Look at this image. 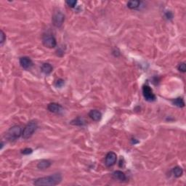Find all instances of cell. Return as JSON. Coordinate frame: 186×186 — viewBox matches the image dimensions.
Wrapping results in <instances>:
<instances>
[{"label":"cell","mask_w":186,"mask_h":186,"mask_svg":"<svg viewBox=\"0 0 186 186\" xmlns=\"http://www.w3.org/2000/svg\"><path fill=\"white\" fill-rule=\"evenodd\" d=\"M165 16L166 18L169 20H172L173 18V14H172V12H171V11H167V12L165 13Z\"/></svg>","instance_id":"cell-23"},{"label":"cell","mask_w":186,"mask_h":186,"mask_svg":"<svg viewBox=\"0 0 186 186\" xmlns=\"http://www.w3.org/2000/svg\"><path fill=\"white\" fill-rule=\"evenodd\" d=\"M65 3H66V4L69 7L74 8L75 7L76 5L77 1H75V0H68V1H65Z\"/></svg>","instance_id":"cell-18"},{"label":"cell","mask_w":186,"mask_h":186,"mask_svg":"<svg viewBox=\"0 0 186 186\" xmlns=\"http://www.w3.org/2000/svg\"><path fill=\"white\" fill-rule=\"evenodd\" d=\"M112 176H113V178L114 179V180L121 181V182H123V181H125L126 180V174H125L123 172L119 170L115 171V172L112 174Z\"/></svg>","instance_id":"cell-11"},{"label":"cell","mask_w":186,"mask_h":186,"mask_svg":"<svg viewBox=\"0 0 186 186\" xmlns=\"http://www.w3.org/2000/svg\"><path fill=\"white\" fill-rule=\"evenodd\" d=\"M52 24L55 27H60L62 26V24H63L64 21H65V15H63V13H62L60 11L58 12H56L54 13L53 16H52Z\"/></svg>","instance_id":"cell-6"},{"label":"cell","mask_w":186,"mask_h":186,"mask_svg":"<svg viewBox=\"0 0 186 186\" xmlns=\"http://www.w3.org/2000/svg\"><path fill=\"white\" fill-rule=\"evenodd\" d=\"M172 173L175 177H180L183 174V170L180 167H175L172 169Z\"/></svg>","instance_id":"cell-17"},{"label":"cell","mask_w":186,"mask_h":186,"mask_svg":"<svg viewBox=\"0 0 186 186\" xmlns=\"http://www.w3.org/2000/svg\"><path fill=\"white\" fill-rule=\"evenodd\" d=\"M33 153V150L31 149H25L21 151V154H24V155H29Z\"/></svg>","instance_id":"cell-21"},{"label":"cell","mask_w":186,"mask_h":186,"mask_svg":"<svg viewBox=\"0 0 186 186\" xmlns=\"http://www.w3.org/2000/svg\"><path fill=\"white\" fill-rule=\"evenodd\" d=\"M42 43L47 48H55L57 46L55 38L50 34H45L42 37Z\"/></svg>","instance_id":"cell-4"},{"label":"cell","mask_w":186,"mask_h":186,"mask_svg":"<svg viewBox=\"0 0 186 186\" xmlns=\"http://www.w3.org/2000/svg\"><path fill=\"white\" fill-rule=\"evenodd\" d=\"M172 103L174 106L179 107V108H183L185 106V102L182 98H177L172 100Z\"/></svg>","instance_id":"cell-15"},{"label":"cell","mask_w":186,"mask_h":186,"mask_svg":"<svg viewBox=\"0 0 186 186\" xmlns=\"http://www.w3.org/2000/svg\"><path fill=\"white\" fill-rule=\"evenodd\" d=\"M20 65L24 69H30L31 67L34 65V62H33L32 60L30 57H26V56H24V57H20Z\"/></svg>","instance_id":"cell-8"},{"label":"cell","mask_w":186,"mask_h":186,"mask_svg":"<svg viewBox=\"0 0 186 186\" xmlns=\"http://www.w3.org/2000/svg\"><path fill=\"white\" fill-rule=\"evenodd\" d=\"M141 4L140 1H129L127 2V7L131 10H135L139 7Z\"/></svg>","instance_id":"cell-14"},{"label":"cell","mask_w":186,"mask_h":186,"mask_svg":"<svg viewBox=\"0 0 186 186\" xmlns=\"http://www.w3.org/2000/svg\"><path fill=\"white\" fill-rule=\"evenodd\" d=\"M38 128V124L36 121H32L28 123L22 132V137L24 139H29L34 135Z\"/></svg>","instance_id":"cell-3"},{"label":"cell","mask_w":186,"mask_h":186,"mask_svg":"<svg viewBox=\"0 0 186 186\" xmlns=\"http://www.w3.org/2000/svg\"><path fill=\"white\" fill-rule=\"evenodd\" d=\"M22 132L23 130L21 126L15 125V126H12V127L8 129L5 135V137L9 141H15L19 139L20 137L22 135Z\"/></svg>","instance_id":"cell-2"},{"label":"cell","mask_w":186,"mask_h":186,"mask_svg":"<svg viewBox=\"0 0 186 186\" xmlns=\"http://www.w3.org/2000/svg\"><path fill=\"white\" fill-rule=\"evenodd\" d=\"M47 109L54 113H59L62 111V106L58 103H51L47 106Z\"/></svg>","instance_id":"cell-9"},{"label":"cell","mask_w":186,"mask_h":186,"mask_svg":"<svg viewBox=\"0 0 186 186\" xmlns=\"http://www.w3.org/2000/svg\"><path fill=\"white\" fill-rule=\"evenodd\" d=\"M51 166V162L49 160H46V159H43L41 160L38 163L37 168L39 169H45L49 168Z\"/></svg>","instance_id":"cell-13"},{"label":"cell","mask_w":186,"mask_h":186,"mask_svg":"<svg viewBox=\"0 0 186 186\" xmlns=\"http://www.w3.org/2000/svg\"><path fill=\"white\" fill-rule=\"evenodd\" d=\"M64 84H65V82H64V80H62V79H60L56 81L55 85L56 87H62L64 85Z\"/></svg>","instance_id":"cell-20"},{"label":"cell","mask_w":186,"mask_h":186,"mask_svg":"<svg viewBox=\"0 0 186 186\" xmlns=\"http://www.w3.org/2000/svg\"><path fill=\"white\" fill-rule=\"evenodd\" d=\"M178 70L182 73H185L186 72V65L185 62H181L178 65Z\"/></svg>","instance_id":"cell-19"},{"label":"cell","mask_w":186,"mask_h":186,"mask_svg":"<svg viewBox=\"0 0 186 186\" xmlns=\"http://www.w3.org/2000/svg\"><path fill=\"white\" fill-rule=\"evenodd\" d=\"M116 160H117V156L113 151H110L107 154L105 159V164L107 167H110L116 164Z\"/></svg>","instance_id":"cell-7"},{"label":"cell","mask_w":186,"mask_h":186,"mask_svg":"<svg viewBox=\"0 0 186 186\" xmlns=\"http://www.w3.org/2000/svg\"><path fill=\"white\" fill-rule=\"evenodd\" d=\"M62 181V176L60 173L53 174L52 175L47 176V177H40V178L36 179L34 181V185L40 186H54L58 185Z\"/></svg>","instance_id":"cell-1"},{"label":"cell","mask_w":186,"mask_h":186,"mask_svg":"<svg viewBox=\"0 0 186 186\" xmlns=\"http://www.w3.org/2000/svg\"><path fill=\"white\" fill-rule=\"evenodd\" d=\"M89 116L95 121H99L102 118L101 112L98 110H91L89 113Z\"/></svg>","instance_id":"cell-10"},{"label":"cell","mask_w":186,"mask_h":186,"mask_svg":"<svg viewBox=\"0 0 186 186\" xmlns=\"http://www.w3.org/2000/svg\"><path fill=\"white\" fill-rule=\"evenodd\" d=\"M0 37H1V39H0V43H1V45H2L3 43L4 42L6 39V36L4 34V33L3 32V31H1V34H0Z\"/></svg>","instance_id":"cell-22"},{"label":"cell","mask_w":186,"mask_h":186,"mask_svg":"<svg viewBox=\"0 0 186 186\" xmlns=\"http://www.w3.org/2000/svg\"><path fill=\"white\" fill-rule=\"evenodd\" d=\"M71 124L73 125H76V126H84V125L86 124V121L85 120V118L78 117L74 119L73 121H71Z\"/></svg>","instance_id":"cell-16"},{"label":"cell","mask_w":186,"mask_h":186,"mask_svg":"<svg viewBox=\"0 0 186 186\" xmlns=\"http://www.w3.org/2000/svg\"><path fill=\"white\" fill-rule=\"evenodd\" d=\"M53 70L52 68V65L51 64L48 63V62H46V63L42 64V67H41V71H42V73H44V74L48 75L51 74V72Z\"/></svg>","instance_id":"cell-12"},{"label":"cell","mask_w":186,"mask_h":186,"mask_svg":"<svg viewBox=\"0 0 186 186\" xmlns=\"http://www.w3.org/2000/svg\"><path fill=\"white\" fill-rule=\"evenodd\" d=\"M143 95L145 100L149 102H154L156 99L155 94L153 92L151 87L147 85H145L143 87Z\"/></svg>","instance_id":"cell-5"}]
</instances>
